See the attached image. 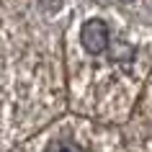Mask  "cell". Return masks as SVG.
I'll list each match as a JSON object with an SVG mask.
<instances>
[{
  "label": "cell",
  "mask_w": 152,
  "mask_h": 152,
  "mask_svg": "<svg viewBox=\"0 0 152 152\" xmlns=\"http://www.w3.org/2000/svg\"><path fill=\"white\" fill-rule=\"evenodd\" d=\"M80 41L88 54H103L111 47V31H108V23L101 21V18H90L83 23L80 31Z\"/></svg>",
  "instance_id": "6da1fadb"
},
{
  "label": "cell",
  "mask_w": 152,
  "mask_h": 152,
  "mask_svg": "<svg viewBox=\"0 0 152 152\" xmlns=\"http://www.w3.org/2000/svg\"><path fill=\"white\" fill-rule=\"evenodd\" d=\"M44 152H80L77 144H72L70 139H54V142L47 144V150Z\"/></svg>",
  "instance_id": "7a4b0ae2"
},
{
  "label": "cell",
  "mask_w": 152,
  "mask_h": 152,
  "mask_svg": "<svg viewBox=\"0 0 152 152\" xmlns=\"http://www.w3.org/2000/svg\"><path fill=\"white\" fill-rule=\"evenodd\" d=\"M119 3H124V5H129V3H134V0H119Z\"/></svg>",
  "instance_id": "3957f363"
}]
</instances>
